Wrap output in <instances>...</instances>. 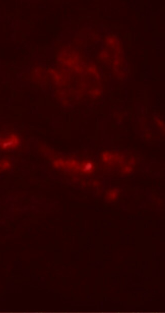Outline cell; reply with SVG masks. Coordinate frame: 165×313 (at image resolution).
I'll return each instance as SVG.
<instances>
[{
  "instance_id": "obj_1",
  "label": "cell",
  "mask_w": 165,
  "mask_h": 313,
  "mask_svg": "<svg viewBox=\"0 0 165 313\" xmlns=\"http://www.w3.org/2000/svg\"><path fill=\"white\" fill-rule=\"evenodd\" d=\"M20 144V139L15 134H10L7 137L0 139V149L10 150L16 148Z\"/></svg>"
},
{
  "instance_id": "obj_2",
  "label": "cell",
  "mask_w": 165,
  "mask_h": 313,
  "mask_svg": "<svg viewBox=\"0 0 165 313\" xmlns=\"http://www.w3.org/2000/svg\"><path fill=\"white\" fill-rule=\"evenodd\" d=\"M10 166V165L8 161L6 160H3L0 163V169H2V170L8 169Z\"/></svg>"
}]
</instances>
